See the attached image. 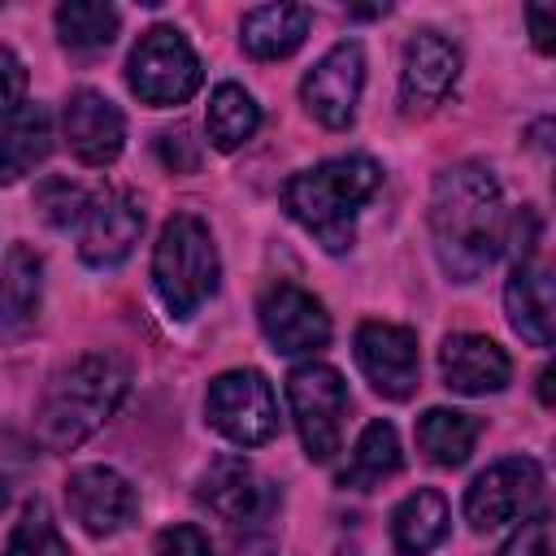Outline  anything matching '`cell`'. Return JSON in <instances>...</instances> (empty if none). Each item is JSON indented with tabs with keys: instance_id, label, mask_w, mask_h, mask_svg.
I'll use <instances>...</instances> for the list:
<instances>
[{
	"instance_id": "cell-35",
	"label": "cell",
	"mask_w": 556,
	"mask_h": 556,
	"mask_svg": "<svg viewBox=\"0 0 556 556\" xmlns=\"http://www.w3.org/2000/svg\"><path fill=\"white\" fill-rule=\"evenodd\" d=\"M539 400H543V404H552V369H543V374H539Z\"/></svg>"
},
{
	"instance_id": "cell-30",
	"label": "cell",
	"mask_w": 556,
	"mask_h": 556,
	"mask_svg": "<svg viewBox=\"0 0 556 556\" xmlns=\"http://www.w3.org/2000/svg\"><path fill=\"white\" fill-rule=\"evenodd\" d=\"M26 96V65L13 48H0V117L17 113Z\"/></svg>"
},
{
	"instance_id": "cell-3",
	"label": "cell",
	"mask_w": 556,
	"mask_h": 556,
	"mask_svg": "<svg viewBox=\"0 0 556 556\" xmlns=\"http://www.w3.org/2000/svg\"><path fill=\"white\" fill-rule=\"evenodd\" d=\"M382 165L374 156H330L282 182V208L326 248L348 252L356 239V213L378 191Z\"/></svg>"
},
{
	"instance_id": "cell-36",
	"label": "cell",
	"mask_w": 556,
	"mask_h": 556,
	"mask_svg": "<svg viewBox=\"0 0 556 556\" xmlns=\"http://www.w3.org/2000/svg\"><path fill=\"white\" fill-rule=\"evenodd\" d=\"M4 504H9V491H4V482H0V508H4Z\"/></svg>"
},
{
	"instance_id": "cell-23",
	"label": "cell",
	"mask_w": 556,
	"mask_h": 556,
	"mask_svg": "<svg viewBox=\"0 0 556 556\" xmlns=\"http://www.w3.org/2000/svg\"><path fill=\"white\" fill-rule=\"evenodd\" d=\"M478 434H482V421L460 408H426L417 417V447L426 452V460H434L443 469L465 465Z\"/></svg>"
},
{
	"instance_id": "cell-29",
	"label": "cell",
	"mask_w": 556,
	"mask_h": 556,
	"mask_svg": "<svg viewBox=\"0 0 556 556\" xmlns=\"http://www.w3.org/2000/svg\"><path fill=\"white\" fill-rule=\"evenodd\" d=\"M500 556H552V526H547V517L539 513V517L521 521V530L500 547Z\"/></svg>"
},
{
	"instance_id": "cell-31",
	"label": "cell",
	"mask_w": 556,
	"mask_h": 556,
	"mask_svg": "<svg viewBox=\"0 0 556 556\" xmlns=\"http://www.w3.org/2000/svg\"><path fill=\"white\" fill-rule=\"evenodd\" d=\"M156 556H217L195 526H169L156 534Z\"/></svg>"
},
{
	"instance_id": "cell-7",
	"label": "cell",
	"mask_w": 556,
	"mask_h": 556,
	"mask_svg": "<svg viewBox=\"0 0 556 556\" xmlns=\"http://www.w3.org/2000/svg\"><path fill=\"white\" fill-rule=\"evenodd\" d=\"M287 404L304 443L308 460H330L343 443V417H348V382L339 369L308 361L287 374Z\"/></svg>"
},
{
	"instance_id": "cell-17",
	"label": "cell",
	"mask_w": 556,
	"mask_h": 556,
	"mask_svg": "<svg viewBox=\"0 0 556 556\" xmlns=\"http://www.w3.org/2000/svg\"><path fill=\"white\" fill-rule=\"evenodd\" d=\"M195 500L230 521V526H248V521H261V513L269 508V491H265V478L235 452L208 460V469L200 473V486H195Z\"/></svg>"
},
{
	"instance_id": "cell-8",
	"label": "cell",
	"mask_w": 556,
	"mask_h": 556,
	"mask_svg": "<svg viewBox=\"0 0 556 556\" xmlns=\"http://www.w3.org/2000/svg\"><path fill=\"white\" fill-rule=\"evenodd\" d=\"M543 495V469L530 456H504L491 469H482L465 491V521L486 534L517 517H526Z\"/></svg>"
},
{
	"instance_id": "cell-18",
	"label": "cell",
	"mask_w": 556,
	"mask_h": 556,
	"mask_svg": "<svg viewBox=\"0 0 556 556\" xmlns=\"http://www.w3.org/2000/svg\"><path fill=\"white\" fill-rule=\"evenodd\" d=\"M504 313L508 326L530 348H552V321H556V295H552V269L539 261L513 265L504 282Z\"/></svg>"
},
{
	"instance_id": "cell-33",
	"label": "cell",
	"mask_w": 556,
	"mask_h": 556,
	"mask_svg": "<svg viewBox=\"0 0 556 556\" xmlns=\"http://www.w3.org/2000/svg\"><path fill=\"white\" fill-rule=\"evenodd\" d=\"M156 148H161L165 165H174V169H195V139H191L187 126H178V130H161Z\"/></svg>"
},
{
	"instance_id": "cell-28",
	"label": "cell",
	"mask_w": 556,
	"mask_h": 556,
	"mask_svg": "<svg viewBox=\"0 0 556 556\" xmlns=\"http://www.w3.org/2000/svg\"><path fill=\"white\" fill-rule=\"evenodd\" d=\"M87 204H91V195L78 182H70V178H43L39 191H35V208H39V217L48 226H74V222H83Z\"/></svg>"
},
{
	"instance_id": "cell-27",
	"label": "cell",
	"mask_w": 556,
	"mask_h": 556,
	"mask_svg": "<svg viewBox=\"0 0 556 556\" xmlns=\"http://www.w3.org/2000/svg\"><path fill=\"white\" fill-rule=\"evenodd\" d=\"M4 556H70V543L61 539V530H56V521H52L43 500L26 504L22 521L9 534V552Z\"/></svg>"
},
{
	"instance_id": "cell-34",
	"label": "cell",
	"mask_w": 556,
	"mask_h": 556,
	"mask_svg": "<svg viewBox=\"0 0 556 556\" xmlns=\"http://www.w3.org/2000/svg\"><path fill=\"white\" fill-rule=\"evenodd\" d=\"M526 22H530V35H534V48L539 52H552V35H556V4H526Z\"/></svg>"
},
{
	"instance_id": "cell-19",
	"label": "cell",
	"mask_w": 556,
	"mask_h": 556,
	"mask_svg": "<svg viewBox=\"0 0 556 556\" xmlns=\"http://www.w3.org/2000/svg\"><path fill=\"white\" fill-rule=\"evenodd\" d=\"M52 152V113L35 100L0 122V187L17 182Z\"/></svg>"
},
{
	"instance_id": "cell-4",
	"label": "cell",
	"mask_w": 556,
	"mask_h": 556,
	"mask_svg": "<svg viewBox=\"0 0 556 556\" xmlns=\"http://www.w3.org/2000/svg\"><path fill=\"white\" fill-rule=\"evenodd\" d=\"M217 274H222V261L208 226L195 213L169 217L152 248V287L169 308V317L187 321L217 291Z\"/></svg>"
},
{
	"instance_id": "cell-32",
	"label": "cell",
	"mask_w": 556,
	"mask_h": 556,
	"mask_svg": "<svg viewBox=\"0 0 556 556\" xmlns=\"http://www.w3.org/2000/svg\"><path fill=\"white\" fill-rule=\"evenodd\" d=\"M534 243H539V217H534V208L526 204L521 213H513V222H508V252H513V261L521 265V261H534Z\"/></svg>"
},
{
	"instance_id": "cell-1",
	"label": "cell",
	"mask_w": 556,
	"mask_h": 556,
	"mask_svg": "<svg viewBox=\"0 0 556 556\" xmlns=\"http://www.w3.org/2000/svg\"><path fill=\"white\" fill-rule=\"evenodd\" d=\"M430 243L452 282L486 274L504 243V195L482 161H456L430 191Z\"/></svg>"
},
{
	"instance_id": "cell-22",
	"label": "cell",
	"mask_w": 556,
	"mask_h": 556,
	"mask_svg": "<svg viewBox=\"0 0 556 556\" xmlns=\"http://www.w3.org/2000/svg\"><path fill=\"white\" fill-rule=\"evenodd\" d=\"M39 256L26 243H13L0 269V339L22 334L39 313Z\"/></svg>"
},
{
	"instance_id": "cell-16",
	"label": "cell",
	"mask_w": 556,
	"mask_h": 556,
	"mask_svg": "<svg viewBox=\"0 0 556 556\" xmlns=\"http://www.w3.org/2000/svg\"><path fill=\"white\" fill-rule=\"evenodd\" d=\"M439 369H443V387L456 395H495L513 378L508 352L495 339L473 334V330H456L443 339Z\"/></svg>"
},
{
	"instance_id": "cell-11",
	"label": "cell",
	"mask_w": 556,
	"mask_h": 556,
	"mask_svg": "<svg viewBox=\"0 0 556 556\" xmlns=\"http://www.w3.org/2000/svg\"><path fill=\"white\" fill-rule=\"evenodd\" d=\"M361 87H365V52L356 39H339L300 83V100L304 109L330 126V130H343L352 126L356 117V104H361Z\"/></svg>"
},
{
	"instance_id": "cell-13",
	"label": "cell",
	"mask_w": 556,
	"mask_h": 556,
	"mask_svg": "<svg viewBox=\"0 0 556 556\" xmlns=\"http://www.w3.org/2000/svg\"><path fill=\"white\" fill-rule=\"evenodd\" d=\"M139 235H143V204L122 187L117 191H100L83 213L78 256L91 269H113L135 252Z\"/></svg>"
},
{
	"instance_id": "cell-10",
	"label": "cell",
	"mask_w": 556,
	"mask_h": 556,
	"mask_svg": "<svg viewBox=\"0 0 556 556\" xmlns=\"http://www.w3.org/2000/svg\"><path fill=\"white\" fill-rule=\"evenodd\" d=\"M256 321L269 348L282 356H304L330 343V313L321 308L317 295H308L295 282L265 287V295L256 300Z\"/></svg>"
},
{
	"instance_id": "cell-25",
	"label": "cell",
	"mask_w": 556,
	"mask_h": 556,
	"mask_svg": "<svg viewBox=\"0 0 556 556\" xmlns=\"http://www.w3.org/2000/svg\"><path fill=\"white\" fill-rule=\"evenodd\" d=\"M400 469V434L391 421H369L339 473V486H352V491H374L382 478H391Z\"/></svg>"
},
{
	"instance_id": "cell-20",
	"label": "cell",
	"mask_w": 556,
	"mask_h": 556,
	"mask_svg": "<svg viewBox=\"0 0 556 556\" xmlns=\"http://www.w3.org/2000/svg\"><path fill=\"white\" fill-rule=\"evenodd\" d=\"M308 26H313V13L304 4H261V9L243 13L239 43L256 61H278V56H291L304 43Z\"/></svg>"
},
{
	"instance_id": "cell-6",
	"label": "cell",
	"mask_w": 556,
	"mask_h": 556,
	"mask_svg": "<svg viewBox=\"0 0 556 556\" xmlns=\"http://www.w3.org/2000/svg\"><path fill=\"white\" fill-rule=\"evenodd\" d=\"M204 417L235 447H261L278 434V395L261 369H226L208 382Z\"/></svg>"
},
{
	"instance_id": "cell-26",
	"label": "cell",
	"mask_w": 556,
	"mask_h": 556,
	"mask_svg": "<svg viewBox=\"0 0 556 556\" xmlns=\"http://www.w3.org/2000/svg\"><path fill=\"white\" fill-rule=\"evenodd\" d=\"M261 126V104L239 87V83H217L208 100V143L217 152L243 148Z\"/></svg>"
},
{
	"instance_id": "cell-14",
	"label": "cell",
	"mask_w": 556,
	"mask_h": 556,
	"mask_svg": "<svg viewBox=\"0 0 556 556\" xmlns=\"http://www.w3.org/2000/svg\"><path fill=\"white\" fill-rule=\"evenodd\" d=\"M460 78V52L439 30H417L404 43L400 61V104L404 113H430L439 109Z\"/></svg>"
},
{
	"instance_id": "cell-24",
	"label": "cell",
	"mask_w": 556,
	"mask_h": 556,
	"mask_svg": "<svg viewBox=\"0 0 556 556\" xmlns=\"http://www.w3.org/2000/svg\"><path fill=\"white\" fill-rule=\"evenodd\" d=\"M117 26H122V13L104 0H65L56 9V39L74 56L104 52L117 39Z\"/></svg>"
},
{
	"instance_id": "cell-12",
	"label": "cell",
	"mask_w": 556,
	"mask_h": 556,
	"mask_svg": "<svg viewBox=\"0 0 556 556\" xmlns=\"http://www.w3.org/2000/svg\"><path fill=\"white\" fill-rule=\"evenodd\" d=\"M65 508L91 539H109L135 521L139 495L126 473L109 465H83L65 478Z\"/></svg>"
},
{
	"instance_id": "cell-5",
	"label": "cell",
	"mask_w": 556,
	"mask_h": 556,
	"mask_svg": "<svg viewBox=\"0 0 556 556\" xmlns=\"http://www.w3.org/2000/svg\"><path fill=\"white\" fill-rule=\"evenodd\" d=\"M126 83L130 91L152 104V109H174L187 104L200 87V56L174 26H152L139 35L126 61Z\"/></svg>"
},
{
	"instance_id": "cell-21",
	"label": "cell",
	"mask_w": 556,
	"mask_h": 556,
	"mask_svg": "<svg viewBox=\"0 0 556 556\" xmlns=\"http://www.w3.org/2000/svg\"><path fill=\"white\" fill-rule=\"evenodd\" d=\"M447 500L434 486H417L391 513V543L400 556H426L447 539Z\"/></svg>"
},
{
	"instance_id": "cell-9",
	"label": "cell",
	"mask_w": 556,
	"mask_h": 556,
	"mask_svg": "<svg viewBox=\"0 0 556 556\" xmlns=\"http://www.w3.org/2000/svg\"><path fill=\"white\" fill-rule=\"evenodd\" d=\"M356 365L369 378V387L382 400H408L421 382V356H417V330L391 326V321H361L352 339Z\"/></svg>"
},
{
	"instance_id": "cell-2",
	"label": "cell",
	"mask_w": 556,
	"mask_h": 556,
	"mask_svg": "<svg viewBox=\"0 0 556 556\" xmlns=\"http://www.w3.org/2000/svg\"><path fill=\"white\" fill-rule=\"evenodd\" d=\"M126 387H130V365L113 352H83L70 365H61L48 378L35 413L43 447L70 452L83 439H91L117 413Z\"/></svg>"
},
{
	"instance_id": "cell-15",
	"label": "cell",
	"mask_w": 556,
	"mask_h": 556,
	"mask_svg": "<svg viewBox=\"0 0 556 556\" xmlns=\"http://www.w3.org/2000/svg\"><path fill=\"white\" fill-rule=\"evenodd\" d=\"M65 143L70 152L91 165V169H104L122 156V143H126V117L122 109L104 96V91H91V87H78L70 100H65Z\"/></svg>"
}]
</instances>
